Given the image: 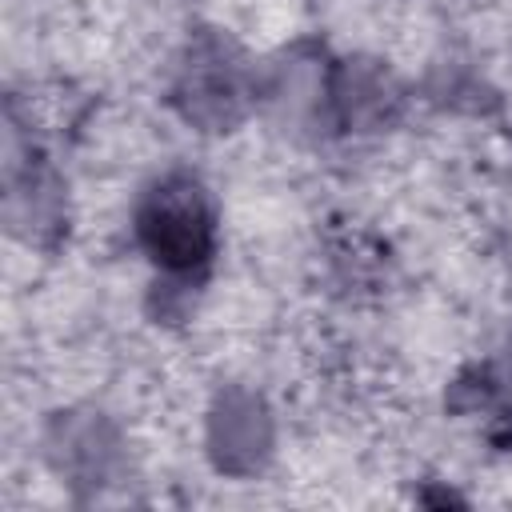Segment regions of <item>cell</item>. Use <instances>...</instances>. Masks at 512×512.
<instances>
[{"mask_svg": "<svg viewBox=\"0 0 512 512\" xmlns=\"http://www.w3.org/2000/svg\"><path fill=\"white\" fill-rule=\"evenodd\" d=\"M136 240L164 272H192L216 248L212 200L192 176L156 180L136 208Z\"/></svg>", "mask_w": 512, "mask_h": 512, "instance_id": "6da1fadb", "label": "cell"}]
</instances>
